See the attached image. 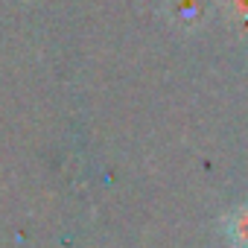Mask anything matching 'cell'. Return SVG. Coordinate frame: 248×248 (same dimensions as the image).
<instances>
[{"label": "cell", "mask_w": 248, "mask_h": 248, "mask_svg": "<svg viewBox=\"0 0 248 248\" xmlns=\"http://www.w3.org/2000/svg\"><path fill=\"white\" fill-rule=\"evenodd\" d=\"M233 3H236V9H239L242 15H248V0H233Z\"/></svg>", "instance_id": "7a4b0ae2"}, {"label": "cell", "mask_w": 248, "mask_h": 248, "mask_svg": "<svg viewBox=\"0 0 248 248\" xmlns=\"http://www.w3.org/2000/svg\"><path fill=\"white\" fill-rule=\"evenodd\" d=\"M225 231H228V239H231L236 248H248V204H245V207H236V210L228 216Z\"/></svg>", "instance_id": "6da1fadb"}]
</instances>
